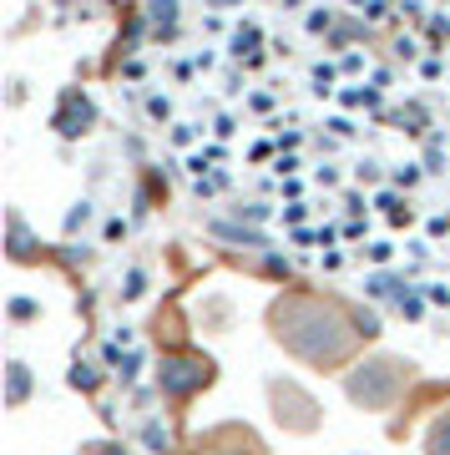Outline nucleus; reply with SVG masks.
Wrapping results in <instances>:
<instances>
[{
  "mask_svg": "<svg viewBox=\"0 0 450 455\" xmlns=\"http://www.w3.org/2000/svg\"><path fill=\"white\" fill-rule=\"evenodd\" d=\"M157 385H162V395L188 400L193 390L213 385V359H203V355H167L157 364Z\"/></svg>",
  "mask_w": 450,
  "mask_h": 455,
  "instance_id": "obj_3",
  "label": "nucleus"
},
{
  "mask_svg": "<svg viewBox=\"0 0 450 455\" xmlns=\"http://www.w3.org/2000/svg\"><path fill=\"white\" fill-rule=\"evenodd\" d=\"M142 440L152 445V451H167V430H162V425H147V430H142Z\"/></svg>",
  "mask_w": 450,
  "mask_h": 455,
  "instance_id": "obj_11",
  "label": "nucleus"
},
{
  "mask_svg": "<svg viewBox=\"0 0 450 455\" xmlns=\"http://www.w3.org/2000/svg\"><path fill=\"white\" fill-rule=\"evenodd\" d=\"M213 5H233V0H213Z\"/></svg>",
  "mask_w": 450,
  "mask_h": 455,
  "instance_id": "obj_14",
  "label": "nucleus"
},
{
  "mask_svg": "<svg viewBox=\"0 0 450 455\" xmlns=\"http://www.w3.org/2000/svg\"><path fill=\"white\" fill-rule=\"evenodd\" d=\"M142 283H147V274H142V268H132V274H127V289H122V293H127V299H137V293H142Z\"/></svg>",
  "mask_w": 450,
  "mask_h": 455,
  "instance_id": "obj_12",
  "label": "nucleus"
},
{
  "mask_svg": "<svg viewBox=\"0 0 450 455\" xmlns=\"http://www.w3.org/2000/svg\"><path fill=\"white\" fill-rule=\"evenodd\" d=\"M36 314L41 309H36L31 299H11V319H16V324H26V319H36Z\"/></svg>",
  "mask_w": 450,
  "mask_h": 455,
  "instance_id": "obj_8",
  "label": "nucleus"
},
{
  "mask_svg": "<svg viewBox=\"0 0 450 455\" xmlns=\"http://www.w3.org/2000/svg\"><path fill=\"white\" fill-rule=\"evenodd\" d=\"M137 364H142V355H127V359H122V370H117V374H122V379H137Z\"/></svg>",
  "mask_w": 450,
  "mask_h": 455,
  "instance_id": "obj_13",
  "label": "nucleus"
},
{
  "mask_svg": "<svg viewBox=\"0 0 450 455\" xmlns=\"http://www.w3.org/2000/svg\"><path fill=\"white\" fill-rule=\"evenodd\" d=\"M51 127L61 132V137H86V132L97 127V107H92V97L76 92V86H66L61 107H56V116H51Z\"/></svg>",
  "mask_w": 450,
  "mask_h": 455,
  "instance_id": "obj_4",
  "label": "nucleus"
},
{
  "mask_svg": "<svg viewBox=\"0 0 450 455\" xmlns=\"http://www.w3.org/2000/svg\"><path fill=\"white\" fill-rule=\"evenodd\" d=\"M147 26H152V36L173 41L177 36V0H152L147 5Z\"/></svg>",
  "mask_w": 450,
  "mask_h": 455,
  "instance_id": "obj_6",
  "label": "nucleus"
},
{
  "mask_svg": "<svg viewBox=\"0 0 450 455\" xmlns=\"http://www.w3.org/2000/svg\"><path fill=\"white\" fill-rule=\"evenodd\" d=\"M410 364L400 359H374V364H359V374L350 379V400H359L365 410H385L395 400V390L405 385Z\"/></svg>",
  "mask_w": 450,
  "mask_h": 455,
  "instance_id": "obj_2",
  "label": "nucleus"
},
{
  "mask_svg": "<svg viewBox=\"0 0 450 455\" xmlns=\"http://www.w3.org/2000/svg\"><path fill=\"white\" fill-rule=\"evenodd\" d=\"M430 451H450V415L430 430Z\"/></svg>",
  "mask_w": 450,
  "mask_h": 455,
  "instance_id": "obj_9",
  "label": "nucleus"
},
{
  "mask_svg": "<svg viewBox=\"0 0 450 455\" xmlns=\"http://www.w3.org/2000/svg\"><path fill=\"white\" fill-rule=\"evenodd\" d=\"M97 379H101V374L92 370V364H81V359H76V370H71V385H76V390H97Z\"/></svg>",
  "mask_w": 450,
  "mask_h": 455,
  "instance_id": "obj_7",
  "label": "nucleus"
},
{
  "mask_svg": "<svg viewBox=\"0 0 450 455\" xmlns=\"http://www.w3.org/2000/svg\"><path fill=\"white\" fill-rule=\"evenodd\" d=\"M26 395H31V370H26L20 359H11V364H5V405L20 410L26 405Z\"/></svg>",
  "mask_w": 450,
  "mask_h": 455,
  "instance_id": "obj_5",
  "label": "nucleus"
},
{
  "mask_svg": "<svg viewBox=\"0 0 450 455\" xmlns=\"http://www.w3.org/2000/svg\"><path fill=\"white\" fill-rule=\"evenodd\" d=\"M269 319H274V339L289 344L299 359H314V364L344 359L350 334H359V324L350 329L334 304H314V299H278Z\"/></svg>",
  "mask_w": 450,
  "mask_h": 455,
  "instance_id": "obj_1",
  "label": "nucleus"
},
{
  "mask_svg": "<svg viewBox=\"0 0 450 455\" xmlns=\"http://www.w3.org/2000/svg\"><path fill=\"white\" fill-rule=\"evenodd\" d=\"M253 41H258V26H243V31L233 36V51L243 56V51H253Z\"/></svg>",
  "mask_w": 450,
  "mask_h": 455,
  "instance_id": "obj_10",
  "label": "nucleus"
}]
</instances>
